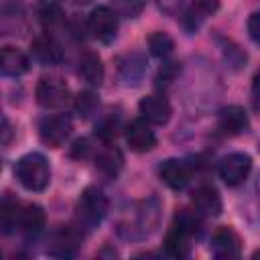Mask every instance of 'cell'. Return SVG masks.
<instances>
[{"mask_svg": "<svg viewBox=\"0 0 260 260\" xmlns=\"http://www.w3.org/2000/svg\"><path fill=\"white\" fill-rule=\"evenodd\" d=\"M35 14L45 26H55L63 20V8L55 0H39L35 6Z\"/></svg>", "mask_w": 260, "mask_h": 260, "instance_id": "cell-23", "label": "cell"}, {"mask_svg": "<svg viewBox=\"0 0 260 260\" xmlns=\"http://www.w3.org/2000/svg\"><path fill=\"white\" fill-rule=\"evenodd\" d=\"M14 175L26 191L39 193V191H45L49 181H51V167H49V160L43 154L28 152V154H24L16 160Z\"/></svg>", "mask_w": 260, "mask_h": 260, "instance_id": "cell-3", "label": "cell"}, {"mask_svg": "<svg viewBox=\"0 0 260 260\" xmlns=\"http://www.w3.org/2000/svg\"><path fill=\"white\" fill-rule=\"evenodd\" d=\"M71 130H73V122L67 114H51L39 122V136L51 148L61 146L69 138Z\"/></svg>", "mask_w": 260, "mask_h": 260, "instance_id": "cell-6", "label": "cell"}, {"mask_svg": "<svg viewBox=\"0 0 260 260\" xmlns=\"http://www.w3.org/2000/svg\"><path fill=\"white\" fill-rule=\"evenodd\" d=\"M20 207H22V203L16 201V199H10V197L2 199V205H0V228H2L4 234H12V232L18 230Z\"/></svg>", "mask_w": 260, "mask_h": 260, "instance_id": "cell-22", "label": "cell"}, {"mask_svg": "<svg viewBox=\"0 0 260 260\" xmlns=\"http://www.w3.org/2000/svg\"><path fill=\"white\" fill-rule=\"evenodd\" d=\"M28 57L16 49V47H4L2 49V61H0V71L2 75H8V77H20L22 73L28 71Z\"/></svg>", "mask_w": 260, "mask_h": 260, "instance_id": "cell-21", "label": "cell"}, {"mask_svg": "<svg viewBox=\"0 0 260 260\" xmlns=\"http://www.w3.org/2000/svg\"><path fill=\"white\" fill-rule=\"evenodd\" d=\"M138 112H140V116H142L148 124H152V126H162V124L169 122L173 110H171L169 100H167L162 93H150V95H146V98L140 100Z\"/></svg>", "mask_w": 260, "mask_h": 260, "instance_id": "cell-12", "label": "cell"}, {"mask_svg": "<svg viewBox=\"0 0 260 260\" xmlns=\"http://www.w3.org/2000/svg\"><path fill=\"white\" fill-rule=\"evenodd\" d=\"M69 4H77V6H83V4H89L91 0H67Z\"/></svg>", "mask_w": 260, "mask_h": 260, "instance_id": "cell-35", "label": "cell"}, {"mask_svg": "<svg viewBox=\"0 0 260 260\" xmlns=\"http://www.w3.org/2000/svg\"><path fill=\"white\" fill-rule=\"evenodd\" d=\"M156 4L169 16H179L185 8V0H156Z\"/></svg>", "mask_w": 260, "mask_h": 260, "instance_id": "cell-30", "label": "cell"}, {"mask_svg": "<svg viewBox=\"0 0 260 260\" xmlns=\"http://www.w3.org/2000/svg\"><path fill=\"white\" fill-rule=\"evenodd\" d=\"M193 6L199 14H213L219 8V0H193Z\"/></svg>", "mask_w": 260, "mask_h": 260, "instance_id": "cell-32", "label": "cell"}, {"mask_svg": "<svg viewBox=\"0 0 260 260\" xmlns=\"http://www.w3.org/2000/svg\"><path fill=\"white\" fill-rule=\"evenodd\" d=\"M152 124H148L144 118L132 120L126 126V142L130 146V150L134 152H148L156 146V136L150 128Z\"/></svg>", "mask_w": 260, "mask_h": 260, "instance_id": "cell-13", "label": "cell"}, {"mask_svg": "<svg viewBox=\"0 0 260 260\" xmlns=\"http://www.w3.org/2000/svg\"><path fill=\"white\" fill-rule=\"evenodd\" d=\"M219 177L228 187H238L242 185L250 171H252V158L246 152H232L219 160Z\"/></svg>", "mask_w": 260, "mask_h": 260, "instance_id": "cell-8", "label": "cell"}, {"mask_svg": "<svg viewBox=\"0 0 260 260\" xmlns=\"http://www.w3.org/2000/svg\"><path fill=\"white\" fill-rule=\"evenodd\" d=\"M8 140H10V126H8V120L4 118V120H2V144L6 146Z\"/></svg>", "mask_w": 260, "mask_h": 260, "instance_id": "cell-34", "label": "cell"}, {"mask_svg": "<svg viewBox=\"0 0 260 260\" xmlns=\"http://www.w3.org/2000/svg\"><path fill=\"white\" fill-rule=\"evenodd\" d=\"M108 205V197L100 187H85L75 205V223L83 232H91L104 221Z\"/></svg>", "mask_w": 260, "mask_h": 260, "instance_id": "cell-2", "label": "cell"}, {"mask_svg": "<svg viewBox=\"0 0 260 260\" xmlns=\"http://www.w3.org/2000/svg\"><path fill=\"white\" fill-rule=\"evenodd\" d=\"M211 254L215 258H221V260H230V258H238L242 254V242H240V236L228 228V225H219L213 234H211Z\"/></svg>", "mask_w": 260, "mask_h": 260, "instance_id": "cell-10", "label": "cell"}, {"mask_svg": "<svg viewBox=\"0 0 260 260\" xmlns=\"http://www.w3.org/2000/svg\"><path fill=\"white\" fill-rule=\"evenodd\" d=\"M77 73L89 87H100L104 81V63L98 53L83 51L77 59Z\"/></svg>", "mask_w": 260, "mask_h": 260, "instance_id": "cell-16", "label": "cell"}, {"mask_svg": "<svg viewBox=\"0 0 260 260\" xmlns=\"http://www.w3.org/2000/svg\"><path fill=\"white\" fill-rule=\"evenodd\" d=\"M73 108H75V112H77L79 118L87 120V118H91V116L98 114V110H100V100H98V95H95L93 91H81V93L75 98Z\"/></svg>", "mask_w": 260, "mask_h": 260, "instance_id": "cell-26", "label": "cell"}, {"mask_svg": "<svg viewBox=\"0 0 260 260\" xmlns=\"http://www.w3.org/2000/svg\"><path fill=\"white\" fill-rule=\"evenodd\" d=\"M252 104L260 112V69L256 71V75L252 79Z\"/></svg>", "mask_w": 260, "mask_h": 260, "instance_id": "cell-33", "label": "cell"}, {"mask_svg": "<svg viewBox=\"0 0 260 260\" xmlns=\"http://www.w3.org/2000/svg\"><path fill=\"white\" fill-rule=\"evenodd\" d=\"M118 73L126 85H138L146 73V59L140 53L124 55L118 61Z\"/></svg>", "mask_w": 260, "mask_h": 260, "instance_id": "cell-18", "label": "cell"}, {"mask_svg": "<svg viewBox=\"0 0 260 260\" xmlns=\"http://www.w3.org/2000/svg\"><path fill=\"white\" fill-rule=\"evenodd\" d=\"M37 102L47 110L63 108L69 102V87L57 75H47L37 85Z\"/></svg>", "mask_w": 260, "mask_h": 260, "instance_id": "cell-7", "label": "cell"}, {"mask_svg": "<svg viewBox=\"0 0 260 260\" xmlns=\"http://www.w3.org/2000/svg\"><path fill=\"white\" fill-rule=\"evenodd\" d=\"M148 0H112L114 4V10L122 16H128V18H134L142 12V8L146 6Z\"/></svg>", "mask_w": 260, "mask_h": 260, "instance_id": "cell-29", "label": "cell"}, {"mask_svg": "<svg viewBox=\"0 0 260 260\" xmlns=\"http://www.w3.org/2000/svg\"><path fill=\"white\" fill-rule=\"evenodd\" d=\"M85 26L93 39L102 43H110L116 39L118 32V12L110 6H98L89 12Z\"/></svg>", "mask_w": 260, "mask_h": 260, "instance_id": "cell-5", "label": "cell"}, {"mask_svg": "<svg viewBox=\"0 0 260 260\" xmlns=\"http://www.w3.org/2000/svg\"><path fill=\"white\" fill-rule=\"evenodd\" d=\"M173 49H175V43H173V39L167 32L154 30L148 37V51H150V55H154L158 59H165V57H169L173 53Z\"/></svg>", "mask_w": 260, "mask_h": 260, "instance_id": "cell-25", "label": "cell"}, {"mask_svg": "<svg viewBox=\"0 0 260 260\" xmlns=\"http://www.w3.org/2000/svg\"><path fill=\"white\" fill-rule=\"evenodd\" d=\"M258 189H260V181H258Z\"/></svg>", "mask_w": 260, "mask_h": 260, "instance_id": "cell-37", "label": "cell"}, {"mask_svg": "<svg viewBox=\"0 0 260 260\" xmlns=\"http://www.w3.org/2000/svg\"><path fill=\"white\" fill-rule=\"evenodd\" d=\"M179 71H181V67H179L177 61H167V63H162V67H160L158 73H156V87H158V89L169 87V85L179 77Z\"/></svg>", "mask_w": 260, "mask_h": 260, "instance_id": "cell-28", "label": "cell"}, {"mask_svg": "<svg viewBox=\"0 0 260 260\" xmlns=\"http://www.w3.org/2000/svg\"><path fill=\"white\" fill-rule=\"evenodd\" d=\"M158 177L160 181L171 187L173 191H183L193 177V169L187 160L181 158H167L158 165Z\"/></svg>", "mask_w": 260, "mask_h": 260, "instance_id": "cell-9", "label": "cell"}, {"mask_svg": "<svg viewBox=\"0 0 260 260\" xmlns=\"http://www.w3.org/2000/svg\"><path fill=\"white\" fill-rule=\"evenodd\" d=\"M81 242H83V230L77 223L61 225L51 236L49 254L57 256V258H73V256H77V252L81 248Z\"/></svg>", "mask_w": 260, "mask_h": 260, "instance_id": "cell-4", "label": "cell"}, {"mask_svg": "<svg viewBox=\"0 0 260 260\" xmlns=\"http://www.w3.org/2000/svg\"><path fill=\"white\" fill-rule=\"evenodd\" d=\"M45 209L37 203H22L20 207V217H18V232H22L28 238H35L43 232L45 228Z\"/></svg>", "mask_w": 260, "mask_h": 260, "instance_id": "cell-17", "label": "cell"}, {"mask_svg": "<svg viewBox=\"0 0 260 260\" xmlns=\"http://www.w3.org/2000/svg\"><path fill=\"white\" fill-rule=\"evenodd\" d=\"M248 32H250L252 41L260 47V10L250 14V18H248Z\"/></svg>", "mask_w": 260, "mask_h": 260, "instance_id": "cell-31", "label": "cell"}, {"mask_svg": "<svg viewBox=\"0 0 260 260\" xmlns=\"http://www.w3.org/2000/svg\"><path fill=\"white\" fill-rule=\"evenodd\" d=\"M93 160H95V169H98L102 175H106V177H116V175L120 173L122 165H124L122 152H120L116 146L108 144V142H106L102 148L95 150Z\"/></svg>", "mask_w": 260, "mask_h": 260, "instance_id": "cell-20", "label": "cell"}, {"mask_svg": "<svg viewBox=\"0 0 260 260\" xmlns=\"http://www.w3.org/2000/svg\"><path fill=\"white\" fill-rule=\"evenodd\" d=\"M160 221V203L156 197H146L130 205V209L118 221V234L126 240L148 238Z\"/></svg>", "mask_w": 260, "mask_h": 260, "instance_id": "cell-1", "label": "cell"}, {"mask_svg": "<svg viewBox=\"0 0 260 260\" xmlns=\"http://www.w3.org/2000/svg\"><path fill=\"white\" fill-rule=\"evenodd\" d=\"M30 59L37 61L39 65H45V67H53L57 63H61L63 59V51H61V45L49 35H39L32 39L30 43Z\"/></svg>", "mask_w": 260, "mask_h": 260, "instance_id": "cell-11", "label": "cell"}, {"mask_svg": "<svg viewBox=\"0 0 260 260\" xmlns=\"http://www.w3.org/2000/svg\"><path fill=\"white\" fill-rule=\"evenodd\" d=\"M193 209L199 211L203 217H215L221 213V197L213 185H199L193 191Z\"/></svg>", "mask_w": 260, "mask_h": 260, "instance_id": "cell-15", "label": "cell"}, {"mask_svg": "<svg viewBox=\"0 0 260 260\" xmlns=\"http://www.w3.org/2000/svg\"><path fill=\"white\" fill-rule=\"evenodd\" d=\"M254 258H260V250H258V252H254Z\"/></svg>", "mask_w": 260, "mask_h": 260, "instance_id": "cell-36", "label": "cell"}, {"mask_svg": "<svg viewBox=\"0 0 260 260\" xmlns=\"http://www.w3.org/2000/svg\"><path fill=\"white\" fill-rule=\"evenodd\" d=\"M191 240L193 236L185 230H181L179 225H171L165 234V252L173 258H187L191 254Z\"/></svg>", "mask_w": 260, "mask_h": 260, "instance_id": "cell-19", "label": "cell"}, {"mask_svg": "<svg viewBox=\"0 0 260 260\" xmlns=\"http://www.w3.org/2000/svg\"><path fill=\"white\" fill-rule=\"evenodd\" d=\"M120 128H122L120 116H118V114H106V116L95 124V136H98L102 142H110L112 138H116V134H118Z\"/></svg>", "mask_w": 260, "mask_h": 260, "instance_id": "cell-27", "label": "cell"}, {"mask_svg": "<svg viewBox=\"0 0 260 260\" xmlns=\"http://www.w3.org/2000/svg\"><path fill=\"white\" fill-rule=\"evenodd\" d=\"M248 128H250V120L242 106H228L217 116V130L223 136H240Z\"/></svg>", "mask_w": 260, "mask_h": 260, "instance_id": "cell-14", "label": "cell"}, {"mask_svg": "<svg viewBox=\"0 0 260 260\" xmlns=\"http://www.w3.org/2000/svg\"><path fill=\"white\" fill-rule=\"evenodd\" d=\"M173 223L179 225L181 230L189 232V234L195 238V236H199L201 230H203V215H201L199 211H195V209H179V211L175 213V221H173Z\"/></svg>", "mask_w": 260, "mask_h": 260, "instance_id": "cell-24", "label": "cell"}]
</instances>
